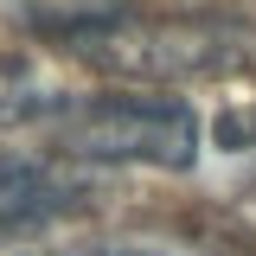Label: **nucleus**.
<instances>
[{"label":"nucleus","instance_id":"1","mask_svg":"<svg viewBox=\"0 0 256 256\" xmlns=\"http://www.w3.org/2000/svg\"><path fill=\"white\" fill-rule=\"evenodd\" d=\"M58 52H70L90 70L128 77V84H192V77H224L237 64L256 58V38L230 20H154V13H122V20H102L90 32H70L58 38Z\"/></svg>","mask_w":256,"mask_h":256},{"label":"nucleus","instance_id":"2","mask_svg":"<svg viewBox=\"0 0 256 256\" xmlns=\"http://www.w3.org/2000/svg\"><path fill=\"white\" fill-rule=\"evenodd\" d=\"M52 141H58V154L84 160V166L186 173L198 160V109L173 90H96L58 102Z\"/></svg>","mask_w":256,"mask_h":256},{"label":"nucleus","instance_id":"3","mask_svg":"<svg viewBox=\"0 0 256 256\" xmlns=\"http://www.w3.org/2000/svg\"><path fill=\"white\" fill-rule=\"evenodd\" d=\"M90 205V186L70 180L45 160H26V154H6L0 148V237H20V230H38L52 218H70Z\"/></svg>","mask_w":256,"mask_h":256},{"label":"nucleus","instance_id":"4","mask_svg":"<svg viewBox=\"0 0 256 256\" xmlns=\"http://www.w3.org/2000/svg\"><path fill=\"white\" fill-rule=\"evenodd\" d=\"M20 6H26V26L45 32L52 45H58V38H70V32L102 26V20L134 13V0H20Z\"/></svg>","mask_w":256,"mask_h":256},{"label":"nucleus","instance_id":"5","mask_svg":"<svg viewBox=\"0 0 256 256\" xmlns=\"http://www.w3.org/2000/svg\"><path fill=\"white\" fill-rule=\"evenodd\" d=\"M45 109H58V96L45 90V77H38L26 58L0 52V128L6 122H38Z\"/></svg>","mask_w":256,"mask_h":256},{"label":"nucleus","instance_id":"6","mask_svg":"<svg viewBox=\"0 0 256 256\" xmlns=\"http://www.w3.org/2000/svg\"><path fill=\"white\" fill-rule=\"evenodd\" d=\"M20 256H212V250L166 244V237H84V244H45V250H20Z\"/></svg>","mask_w":256,"mask_h":256}]
</instances>
